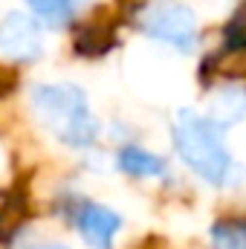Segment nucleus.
I'll use <instances>...</instances> for the list:
<instances>
[{"label":"nucleus","mask_w":246,"mask_h":249,"mask_svg":"<svg viewBox=\"0 0 246 249\" xmlns=\"http://www.w3.org/2000/svg\"><path fill=\"white\" fill-rule=\"evenodd\" d=\"M206 93L203 110L226 130L246 124V75H220Z\"/></svg>","instance_id":"6e6552de"},{"label":"nucleus","mask_w":246,"mask_h":249,"mask_svg":"<svg viewBox=\"0 0 246 249\" xmlns=\"http://www.w3.org/2000/svg\"><path fill=\"white\" fill-rule=\"evenodd\" d=\"M41 212L47 220L70 232L84 249H122L127 235V214L116 203L90 194L84 188V177L75 168L70 177L50 188Z\"/></svg>","instance_id":"7ed1b4c3"},{"label":"nucleus","mask_w":246,"mask_h":249,"mask_svg":"<svg viewBox=\"0 0 246 249\" xmlns=\"http://www.w3.org/2000/svg\"><path fill=\"white\" fill-rule=\"evenodd\" d=\"M23 110L32 130L64 157L84 160L107 148V127L84 84L72 78H41L26 84Z\"/></svg>","instance_id":"f257e3e1"},{"label":"nucleus","mask_w":246,"mask_h":249,"mask_svg":"<svg viewBox=\"0 0 246 249\" xmlns=\"http://www.w3.org/2000/svg\"><path fill=\"white\" fill-rule=\"evenodd\" d=\"M26 9L53 32L70 29L75 23V18L93 3V0H23Z\"/></svg>","instance_id":"9d476101"},{"label":"nucleus","mask_w":246,"mask_h":249,"mask_svg":"<svg viewBox=\"0 0 246 249\" xmlns=\"http://www.w3.org/2000/svg\"><path fill=\"white\" fill-rule=\"evenodd\" d=\"M232 130L214 122L203 107H177L168 122V151L188 183L214 194H244L246 162L232 148Z\"/></svg>","instance_id":"f03ea898"},{"label":"nucleus","mask_w":246,"mask_h":249,"mask_svg":"<svg viewBox=\"0 0 246 249\" xmlns=\"http://www.w3.org/2000/svg\"><path fill=\"white\" fill-rule=\"evenodd\" d=\"M15 249H75V244L67 241L64 235H44V232H35V235H29L26 241H20Z\"/></svg>","instance_id":"9b49d317"},{"label":"nucleus","mask_w":246,"mask_h":249,"mask_svg":"<svg viewBox=\"0 0 246 249\" xmlns=\"http://www.w3.org/2000/svg\"><path fill=\"white\" fill-rule=\"evenodd\" d=\"M133 249H165V247H157V244H142V247H133Z\"/></svg>","instance_id":"f8f14e48"},{"label":"nucleus","mask_w":246,"mask_h":249,"mask_svg":"<svg viewBox=\"0 0 246 249\" xmlns=\"http://www.w3.org/2000/svg\"><path fill=\"white\" fill-rule=\"evenodd\" d=\"M206 249H246V206H226L211 214L203 232Z\"/></svg>","instance_id":"1a4fd4ad"},{"label":"nucleus","mask_w":246,"mask_h":249,"mask_svg":"<svg viewBox=\"0 0 246 249\" xmlns=\"http://www.w3.org/2000/svg\"><path fill=\"white\" fill-rule=\"evenodd\" d=\"M47 55V26L29 9H9L0 18V61L12 70L35 67Z\"/></svg>","instance_id":"423d86ee"},{"label":"nucleus","mask_w":246,"mask_h":249,"mask_svg":"<svg viewBox=\"0 0 246 249\" xmlns=\"http://www.w3.org/2000/svg\"><path fill=\"white\" fill-rule=\"evenodd\" d=\"M136 29L148 41L177 53V55H194L200 50L203 32L197 12L183 0H154L136 15Z\"/></svg>","instance_id":"39448f33"},{"label":"nucleus","mask_w":246,"mask_h":249,"mask_svg":"<svg viewBox=\"0 0 246 249\" xmlns=\"http://www.w3.org/2000/svg\"><path fill=\"white\" fill-rule=\"evenodd\" d=\"M44 217L41 203L29 194L23 183H9L0 186V249H15L20 241L35 235L32 229Z\"/></svg>","instance_id":"0eeeda50"},{"label":"nucleus","mask_w":246,"mask_h":249,"mask_svg":"<svg viewBox=\"0 0 246 249\" xmlns=\"http://www.w3.org/2000/svg\"><path fill=\"white\" fill-rule=\"evenodd\" d=\"M107 148H110V174L122 177L130 186H154L157 191L174 194L188 183V177L177 168L171 151H159L148 145L142 136L124 139Z\"/></svg>","instance_id":"20e7f679"}]
</instances>
